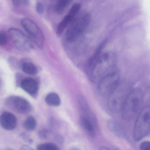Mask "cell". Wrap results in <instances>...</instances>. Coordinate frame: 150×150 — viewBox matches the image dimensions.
Returning a JSON list of instances; mask_svg holds the SVG:
<instances>
[{
  "instance_id": "obj_1",
  "label": "cell",
  "mask_w": 150,
  "mask_h": 150,
  "mask_svg": "<svg viewBox=\"0 0 150 150\" xmlns=\"http://www.w3.org/2000/svg\"><path fill=\"white\" fill-rule=\"evenodd\" d=\"M117 57L115 53L106 52L100 56L90 70L91 80L99 82L103 77L117 69Z\"/></svg>"
},
{
  "instance_id": "obj_2",
  "label": "cell",
  "mask_w": 150,
  "mask_h": 150,
  "mask_svg": "<svg viewBox=\"0 0 150 150\" xmlns=\"http://www.w3.org/2000/svg\"><path fill=\"white\" fill-rule=\"evenodd\" d=\"M144 94L141 89L136 88L130 91L122 107V115L125 120H129L135 116L142 106Z\"/></svg>"
},
{
  "instance_id": "obj_3",
  "label": "cell",
  "mask_w": 150,
  "mask_h": 150,
  "mask_svg": "<svg viewBox=\"0 0 150 150\" xmlns=\"http://www.w3.org/2000/svg\"><path fill=\"white\" fill-rule=\"evenodd\" d=\"M150 130V109L147 106L141 110L137 117L133 131L134 140H141L148 135Z\"/></svg>"
},
{
  "instance_id": "obj_4",
  "label": "cell",
  "mask_w": 150,
  "mask_h": 150,
  "mask_svg": "<svg viewBox=\"0 0 150 150\" xmlns=\"http://www.w3.org/2000/svg\"><path fill=\"white\" fill-rule=\"evenodd\" d=\"M91 19V15L86 13L72 21L66 33L67 40L72 42L77 40L88 28Z\"/></svg>"
},
{
  "instance_id": "obj_5",
  "label": "cell",
  "mask_w": 150,
  "mask_h": 150,
  "mask_svg": "<svg viewBox=\"0 0 150 150\" xmlns=\"http://www.w3.org/2000/svg\"><path fill=\"white\" fill-rule=\"evenodd\" d=\"M130 92L125 84H119L108 96V105L110 109L114 112L121 110Z\"/></svg>"
},
{
  "instance_id": "obj_6",
  "label": "cell",
  "mask_w": 150,
  "mask_h": 150,
  "mask_svg": "<svg viewBox=\"0 0 150 150\" xmlns=\"http://www.w3.org/2000/svg\"><path fill=\"white\" fill-rule=\"evenodd\" d=\"M120 73L116 69L98 82L99 93L103 96H108L120 84Z\"/></svg>"
},
{
  "instance_id": "obj_7",
  "label": "cell",
  "mask_w": 150,
  "mask_h": 150,
  "mask_svg": "<svg viewBox=\"0 0 150 150\" xmlns=\"http://www.w3.org/2000/svg\"><path fill=\"white\" fill-rule=\"evenodd\" d=\"M21 24L37 46L39 48H42L45 38L38 26L33 21L27 18L22 19Z\"/></svg>"
},
{
  "instance_id": "obj_8",
  "label": "cell",
  "mask_w": 150,
  "mask_h": 150,
  "mask_svg": "<svg viewBox=\"0 0 150 150\" xmlns=\"http://www.w3.org/2000/svg\"><path fill=\"white\" fill-rule=\"evenodd\" d=\"M8 34L16 49L22 52H28L33 48L32 44L28 37L20 30L11 28Z\"/></svg>"
},
{
  "instance_id": "obj_9",
  "label": "cell",
  "mask_w": 150,
  "mask_h": 150,
  "mask_svg": "<svg viewBox=\"0 0 150 150\" xmlns=\"http://www.w3.org/2000/svg\"><path fill=\"white\" fill-rule=\"evenodd\" d=\"M6 104L8 108L20 114H28L32 110V106L28 100L17 96L8 97Z\"/></svg>"
},
{
  "instance_id": "obj_10",
  "label": "cell",
  "mask_w": 150,
  "mask_h": 150,
  "mask_svg": "<svg viewBox=\"0 0 150 150\" xmlns=\"http://www.w3.org/2000/svg\"><path fill=\"white\" fill-rule=\"evenodd\" d=\"M81 8V4L79 2L74 3L70 8L68 13L64 17L59 23L57 29V35H61L66 29L72 22V21L77 15Z\"/></svg>"
},
{
  "instance_id": "obj_11",
  "label": "cell",
  "mask_w": 150,
  "mask_h": 150,
  "mask_svg": "<svg viewBox=\"0 0 150 150\" xmlns=\"http://www.w3.org/2000/svg\"><path fill=\"white\" fill-rule=\"evenodd\" d=\"M17 125V118L13 113L3 112L0 116V125L5 129L13 130L16 129Z\"/></svg>"
},
{
  "instance_id": "obj_12",
  "label": "cell",
  "mask_w": 150,
  "mask_h": 150,
  "mask_svg": "<svg viewBox=\"0 0 150 150\" xmlns=\"http://www.w3.org/2000/svg\"><path fill=\"white\" fill-rule=\"evenodd\" d=\"M21 87L25 92L32 96H35L39 90L38 82L32 78L23 79L21 82Z\"/></svg>"
},
{
  "instance_id": "obj_13",
  "label": "cell",
  "mask_w": 150,
  "mask_h": 150,
  "mask_svg": "<svg viewBox=\"0 0 150 150\" xmlns=\"http://www.w3.org/2000/svg\"><path fill=\"white\" fill-rule=\"evenodd\" d=\"M81 127L90 135H93L96 125V118L83 115L80 118Z\"/></svg>"
},
{
  "instance_id": "obj_14",
  "label": "cell",
  "mask_w": 150,
  "mask_h": 150,
  "mask_svg": "<svg viewBox=\"0 0 150 150\" xmlns=\"http://www.w3.org/2000/svg\"><path fill=\"white\" fill-rule=\"evenodd\" d=\"M109 130L114 135L120 138H125L126 134L121 125L117 121L113 119L109 120L107 123Z\"/></svg>"
},
{
  "instance_id": "obj_15",
  "label": "cell",
  "mask_w": 150,
  "mask_h": 150,
  "mask_svg": "<svg viewBox=\"0 0 150 150\" xmlns=\"http://www.w3.org/2000/svg\"><path fill=\"white\" fill-rule=\"evenodd\" d=\"M45 101L48 105L52 107H58L61 104V99L58 94L51 93L47 95Z\"/></svg>"
},
{
  "instance_id": "obj_16",
  "label": "cell",
  "mask_w": 150,
  "mask_h": 150,
  "mask_svg": "<svg viewBox=\"0 0 150 150\" xmlns=\"http://www.w3.org/2000/svg\"><path fill=\"white\" fill-rule=\"evenodd\" d=\"M106 42H107V41L106 40H104L100 44V45L97 47V49L94 53L93 55L91 57V58L88 60V62L87 67L88 69L89 70V71L91 70V68L93 67V65L95 63L96 61L98 59V58L100 57V52H101L102 49H103V46L105 45Z\"/></svg>"
},
{
  "instance_id": "obj_17",
  "label": "cell",
  "mask_w": 150,
  "mask_h": 150,
  "mask_svg": "<svg viewBox=\"0 0 150 150\" xmlns=\"http://www.w3.org/2000/svg\"><path fill=\"white\" fill-rule=\"evenodd\" d=\"M22 69L24 72L29 75H34L38 73L37 67L31 62H23L22 64Z\"/></svg>"
},
{
  "instance_id": "obj_18",
  "label": "cell",
  "mask_w": 150,
  "mask_h": 150,
  "mask_svg": "<svg viewBox=\"0 0 150 150\" xmlns=\"http://www.w3.org/2000/svg\"><path fill=\"white\" fill-rule=\"evenodd\" d=\"M72 2L71 0H59L55 5V10L57 13L61 14Z\"/></svg>"
},
{
  "instance_id": "obj_19",
  "label": "cell",
  "mask_w": 150,
  "mask_h": 150,
  "mask_svg": "<svg viewBox=\"0 0 150 150\" xmlns=\"http://www.w3.org/2000/svg\"><path fill=\"white\" fill-rule=\"evenodd\" d=\"M23 127L29 131H33L37 126V121L35 118L32 116L27 117L23 122Z\"/></svg>"
},
{
  "instance_id": "obj_20",
  "label": "cell",
  "mask_w": 150,
  "mask_h": 150,
  "mask_svg": "<svg viewBox=\"0 0 150 150\" xmlns=\"http://www.w3.org/2000/svg\"><path fill=\"white\" fill-rule=\"evenodd\" d=\"M78 101L80 108L83 112L86 114L90 111L87 101L83 95H79L78 96Z\"/></svg>"
},
{
  "instance_id": "obj_21",
  "label": "cell",
  "mask_w": 150,
  "mask_h": 150,
  "mask_svg": "<svg viewBox=\"0 0 150 150\" xmlns=\"http://www.w3.org/2000/svg\"><path fill=\"white\" fill-rule=\"evenodd\" d=\"M38 150H59V148L53 143H46L39 144L38 146Z\"/></svg>"
},
{
  "instance_id": "obj_22",
  "label": "cell",
  "mask_w": 150,
  "mask_h": 150,
  "mask_svg": "<svg viewBox=\"0 0 150 150\" xmlns=\"http://www.w3.org/2000/svg\"><path fill=\"white\" fill-rule=\"evenodd\" d=\"M7 36L5 31H0V46H5L7 43Z\"/></svg>"
},
{
  "instance_id": "obj_23",
  "label": "cell",
  "mask_w": 150,
  "mask_h": 150,
  "mask_svg": "<svg viewBox=\"0 0 150 150\" xmlns=\"http://www.w3.org/2000/svg\"><path fill=\"white\" fill-rule=\"evenodd\" d=\"M49 131L46 129L41 130V131L39 132L38 134V137L42 139H45L47 138V137L49 136Z\"/></svg>"
},
{
  "instance_id": "obj_24",
  "label": "cell",
  "mask_w": 150,
  "mask_h": 150,
  "mask_svg": "<svg viewBox=\"0 0 150 150\" xmlns=\"http://www.w3.org/2000/svg\"><path fill=\"white\" fill-rule=\"evenodd\" d=\"M140 150H150V143L149 141H144L139 146Z\"/></svg>"
},
{
  "instance_id": "obj_25",
  "label": "cell",
  "mask_w": 150,
  "mask_h": 150,
  "mask_svg": "<svg viewBox=\"0 0 150 150\" xmlns=\"http://www.w3.org/2000/svg\"><path fill=\"white\" fill-rule=\"evenodd\" d=\"M36 8L37 12L38 14H42L44 12V7L43 5L41 2H38L37 3Z\"/></svg>"
},
{
  "instance_id": "obj_26",
  "label": "cell",
  "mask_w": 150,
  "mask_h": 150,
  "mask_svg": "<svg viewBox=\"0 0 150 150\" xmlns=\"http://www.w3.org/2000/svg\"><path fill=\"white\" fill-rule=\"evenodd\" d=\"M22 137L24 139H26V141H28V142H29L30 143H32L33 142V140L30 137L27 136L26 134H22Z\"/></svg>"
},
{
  "instance_id": "obj_27",
  "label": "cell",
  "mask_w": 150,
  "mask_h": 150,
  "mask_svg": "<svg viewBox=\"0 0 150 150\" xmlns=\"http://www.w3.org/2000/svg\"><path fill=\"white\" fill-rule=\"evenodd\" d=\"M20 150H35L32 147L27 145H23L21 147Z\"/></svg>"
},
{
  "instance_id": "obj_28",
  "label": "cell",
  "mask_w": 150,
  "mask_h": 150,
  "mask_svg": "<svg viewBox=\"0 0 150 150\" xmlns=\"http://www.w3.org/2000/svg\"><path fill=\"white\" fill-rule=\"evenodd\" d=\"M99 150H110V149L108 148V147H104V146H102V147L100 148Z\"/></svg>"
},
{
  "instance_id": "obj_29",
  "label": "cell",
  "mask_w": 150,
  "mask_h": 150,
  "mask_svg": "<svg viewBox=\"0 0 150 150\" xmlns=\"http://www.w3.org/2000/svg\"><path fill=\"white\" fill-rule=\"evenodd\" d=\"M1 79H0V87H1Z\"/></svg>"
},
{
  "instance_id": "obj_30",
  "label": "cell",
  "mask_w": 150,
  "mask_h": 150,
  "mask_svg": "<svg viewBox=\"0 0 150 150\" xmlns=\"http://www.w3.org/2000/svg\"><path fill=\"white\" fill-rule=\"evenodd\" d=\"M11 150V149H8V150Z\"/></svg>"
},
{
  "instance_id": "obj_31",
  "label": "cell",
  "mask_w": 150,
  "mask_h": 150,
  "mask_svg": "<svg viewBox=\"0 0 150 150\" xmlns=\"http://www.w3.org/2000/svg\"><path fill=\"white\" fill-rule=\"evenodd\" d=\"M115 150H119V149H116Z\"/></svg>"
}]
</instances>
